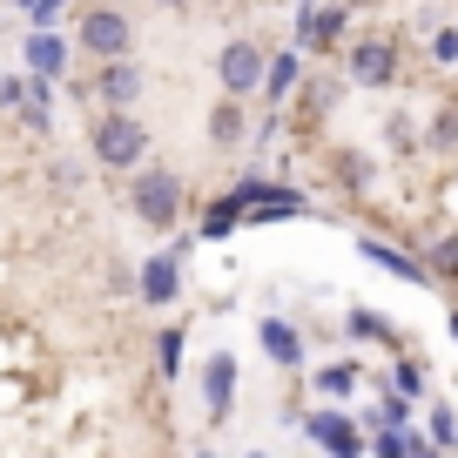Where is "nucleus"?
<instances>
[{
	"label": "nucleus",
	"instance_id": "nucleus-1",
	"mask_svg": "<svg viewBox=\"0 0 458 458\" xmlns=\"http://www.w3.org/2000/svg\"><path fill=\"white\" fill-rule=\"evenodd\" d=\"M88 142H95V162H101V169H142V162H148V129L135 122L129 108H108V114L95 122V135H88Z\"/></svg>",
	"mask_w": 458,
	"mask_h": 458
},
{
	"label": "nucleus",
	"instance_id": "nucleus-2",
	"mask_svg": "<svg viewBox=\"0 0 458 458\" xmlns=\"http://www.w3.org/2000/svg\"><path fill=\"white\" fill-rule=\"evenodd\" d=\"M129 202H135V216H142L148 229H175V216H182V175L142 162V169L129 175Z\"/></svg>",
	"mask_w": 458,
	"mask_h": 458
},
{
	"label": "nucleus",
	"instance_id": "nucleus-3",
	"mask_svg": "<svg viewBox=\"0 0 458 458\" xmlns=\"http://www.w3.org/2000/svg\"><path fill=\"white\" fill-rule=\"evenodd\" d=\"M74 41H81V55H95V61H122L135 47V21H129V7H88L81 14V28H74Z\"/></svg>",
	"mask_w": 458,
	"mask_h": 458
},
{
	"label": "nucleus",
	"instance_id": "nucleus-4",
	"mask_svg": "<svg viewBox=\"0 0 458 458\" xmlns=\"http://www.w3.org/2000/svg\"><path fill=\"white\" fill-rule=\"evenodd\" d=\"M263 74H270V55H263L257 41H243V34H236V41L223 47V55H216V81H223V95H257L263 88Z\"/></svg>",
	"mask_w": 458,
	"mask_h": 458
},
{
	"label": "nucleus",
	"instance_id": "nucleus-5",
	"mask_svg": "<svg viewBox=\"0 0 458 458\" xmlns=\"http://www.w3.org/2000/svg\"><path fill=\"white\" fill-rule=\"evenodd\" d=\"M344 74L358 88H391L398 81V47L391 41H358L351 55H344Z\"/></svg>",
	"mask_w": 458,
	"mask_h": 458
},
{
	"label": "nucleus",
	"instance_id": "nucleus-6",
	"mask_svg": "<svg viewBox=\"0 0 458 458\" xmlns=\"http://www.w3.org/2000/svg\"><path fill=\"white\" fill-rule=\"evenodd\" d=\"M310 438L324 445L330 458H358V452H364L358 425H351V418H337V411H317V418H310Z\"/></svg>",
	"mask_w": 458,
	"mask_h": 458
},
{
	"label": "nucleus",
	"instance_id": "nucleus-7",
	"mask_svg": "<svg viewBox=\"0 0 458 458\" xmlns=\"http://www.w3.org/2000/svg\"><path fill=\"white\" fill-rule=\"evenodd\" d=\"M135 95H142V68H135L129 55L108 61V68H101V101H108V108H129Z\"/></svg>",
	"mask_w": 458,
	"mask_h": 458
},
{
	"label": "nucleus",
	"instance_id": "nucleus-8",
	"mask_svg": "<svg viewBox=\"0 0 458 458\" xmlns=\"http://www.w3.org/2000/svg\"><path fill=\"white\" fill-rule=\"evenodd\" d=\"M243 135H250V114H243V101H236V95H223V101L209 108V142H216V148H236Z\"/></svg>",
	"mask_w": 458,
	"mask_h": 458
},
{
	"label": "nucleus",
	"instance_id": "nucleus-9",
	"mask_svg": "<svg viewBox=\"0 0 458 458\" xmlns=\"http://www.w3.org/2000/svg\"><path fill=\"white\" fill-rule=\"evenodd\" d=\"M175 290H182V257H156L142 270V297L148 303H175Z\"/></svg>",
	"mask_w": 458,
	"mask_h": 458
},
{
	"label": "nucleus",
	"instance_id": "nucleus-10",
	"mask_svg": "<svg viewBox=\"0 0 458 458\" xmlns=\"http://www.w3.org/2000/svg\"><path fill=\"white\" fill-rule=\"evenodd\" d=\"M61 61H68V47H61L55 34H34V41H28V74H41V81H61Z\"/></svg>",
	"mask_w": 458,
	"mask_h": 458
},
{
	"label": "nucleus",
	"instance_id": "nucleus-11",
	"mask_svg": "<svg viewBox=\"0 0 458 458\" xmlns=\"http://www.w3.org/2000/svg\"><path fill=\"white\" fill-rule=\"evenodd\" d=\"M263 351H270L276 364H297L303 358V337L284 324V317H263Z\"/></svg>",
	"mask_w": 458,
	"mask_h": 458
},
{
	"label": "nucleus",
	"instance_id": "nucleus-12",
	"mask_svg": "<svg viewBox=\"0 0 458 458\" xmlns=\"http://www.w3.org/2000/svg\"><path fill=\"white\" fill-rule=\"evenodd\" d=\"M229 385H236V358H209V418H223L229 411Z\"/></svg>",
	"mask_w": 458,
	"mask_h": 458
},
{
	"label": "nucleus",
	"instance_id": "nucleus-13",
	"mask_svg": "<svg viewBox=\"0 0 458 458\" xmlns=\"http://www.w3.org/2000/svg\"><path fill=\"white\" fill-rule=\"evenodd\" d=\"M364 257H371V263H385V270H398L404 284H431V270H425V263L398 257V250H385V243H364Z\"/></svg>",
	"mask_w": 458,
	"mask_h": 458
},
{
	"label": "nucleus",
	"instance_id": "nucleus-14",
	"mask_svg": "<svg viewBox=\"0 0 458 458\" xmlns=\"http://www.w3.org/2000/svg\"><path fill=\"white\" fill-rule=\"evenodd\" d=\"M297 74H303V61H297V55H270V74H263V88H270V101H284L290 88H297Z\"/></svg>",
	"mask_w": 458,
	"mask_h": 458
},
{
	"label": "nucleus",
	"instance_id": "nucleus-15",
	"mask_svg": "<svg viewBox=\"0 0 458 458\" xmlns=\"http://www.w3.org/2000/svg\"><path fill=\"white\" fill-rule=\"evenodd\" d=\"M351 385H358V364H330V371H317V391H330V398H351Z\"/></svg>",
	"mask_w": 458,
	"mask_h": 458
},
{
	"label": "nucleus",
	"instance_id": "nucleus-16",
	"mask_svg": "<svg viewBox=\"0 0 458 458\" xmlns=\"http://www.w3.org/2000/svg\"><path fill=\"white\" fill-rule=\"evenodd\" d=\"M337 175H344L351 189H358V182H371V156H364V148H344V156H337Z\"/></svg>",
	"mask_w": 458,
	"mask_h": 458
},
{
	"label": "nucleus",
	"instance_id": "nucleus-17",
	"mask_svg": "<svg viewBox=\"0 0 458 458\" xmlns=\"http://www.w3.org/2000/svg\"><path fill=\"white\" fill-rule=\"evenodd\" d=\"M458 142V108H438V122H431V148H452Z\"/></svg>",
	"mask_w": 458,
	"mask_h": 458
},
{
	"label": "nucleus",
	"instance_id": "nucleus-18",
	"mask_svg": "<svg viewBox=\"0 0 458 458\" xmlns=\"http://www.w3.org/2000/svg\"><path fill=\"white\" fill-rule=\"evenodd\" d=\"M431 445H445V452L458 445V418L452 411H431Z\"/></svg>",
	"mask_w": 458,
	"mask_h": 458
},
{
	"label": "nucleus",
	"instance_id": "nucleus-19",
	"mask_svg": "<svg viewBox=\"0 0 458 458\" xmlns=\"http://www.w3.org/2000/svg\"><path fill=\"white\" fill-rule=\"evenodd\" d=\"M182 364V330H162V371H175Z\"/></svg>",
	"mask_w": 458,
	"mask_h": 458
},
{
	"label": "nucleus",
	"instance_id": "nucleus-20",
	"mask_svg": "<svg viewBox=\"0 0 458 458\" xmlns=\"http://www.w3.org/2000/svg\"><path fill=\"white\" fill-rule=\"evenodd\" d=\"M351 330H358V337H391V330H385V324H377V317H371V310H351Z\"/></svg>",
	"mask_w": 458,
	"mask_h": 458
},
{
	"label": "nucleus",
	"instance_id": "nucleus-21",
	"mask_svg": "<svg viewBox=\"0 0 458 458\" xmlns=\"http://www.w3.org/2000/svg\"><path fill=\"white\" fill-rule=\"evenodd\" d=\"M431 61H445V68H452V61H458V34H452V28H445L438 41H431Z\"/></svg>",
	"mask_w": 458,
	"mask_h": 458
},
{
	"label": "nucleus",
	"instance_id": "nucleus-22",
	"mask_svg": "<svg viewBox=\"0 0 458 458\" xmlns=\"http://www.w3.org/2000/svg\"><path fill=\"white\" fill-rule=\"evenodd\" d=\"M61 7H68V0H34V28L47 34V28H55V14H61Z\"/></svg>",
	"mask_w": 458,
	"mask_h": 458
},
{
	"label": "nucleus",
	"instance_id": "nucleus-23",
	"mask_svg": "<svg viewBox=\"0 0 458 458\" xmlns=\"http://www.w3.org/2000/svg\"><path fill=\"white\" fill-rule=\"evenodd\" d=\"M431 263H438V270H458V236H445V243H438V257H431Z\"/></svg>",
	"mask_w": 458,
	"mask_h": 458
},
{
	"label": "nucleus",
	"instance_id": "nucleus-24",
	"mask_svg": "<svg viewBox=\"0 0 458 458\" xmlns=\"http://www.w3.org/2000/svg\"><path fill=\"white\" fill-rule=\"evenodd\" d=\"M162 7H189V0H162Z\"/></svg>",
	"mask_w": 458,
	"mask_h": 458
},
{
	"label": "nucleus",
	"instance_id": "nucleus-25",
	"mask_svg": "<svg viewBox=\"0 0 458 458\" xmlns=\"http://www.w3.org/2000/svg\"><path fill=\"white\" fill-rule=\"evenodd\" d=\"M21 7H28V14H34V0H21Z\"/></svg>",
	"mask_w": 458,
	"mask_h": 458
},
{
	"label": "nucleus",
	"instance_id": "nucleus-26",
	"mask_svg": "<svg viewBox=\"0 0 458 458\" xmlns=\"http://www.w3.org/2000/svg\"><path fill=\"white\" fill-rule=\"evenodd\" d=\"M452 330H458V317H452Z\"/></svg>",
	"mask_w": 458,
	"mask_h": 458
},
{
	"label": "nucleus",
	"instance_id": "nucleus-27",
	"mask_svg": "<svg viewBox=\"0 0 458 458\" xmlns=\"http://www.w3.org/2000/svg\"><path fill=\"white\" fill-rule=\"evenodd\" d=\"M196 458H209V452H196Z\"/></svg>",
	"mask_w": 458,
	"mask_h": 458
}]
</instances>
